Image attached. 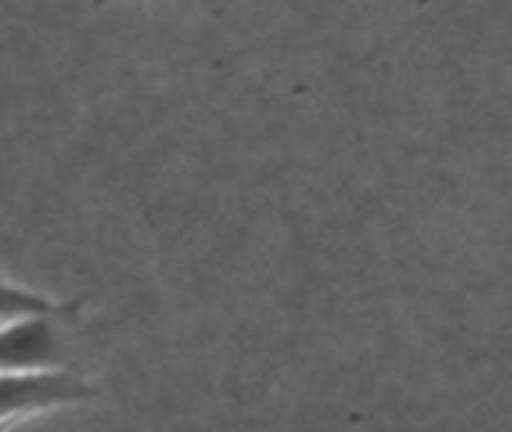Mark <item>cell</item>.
Segmentation results:
<instances>
[{"mask_svg": "<svg viewBox=\"0 0 512 432\" xmlns=\"http://www.w3.org/2000/svg\"><path fill=\"white\" fill-rule=\"evenodd\" d=\"M90 395L93 388L68 368L0 375V428H13L20 418L45 410L85 403Z\"/></svg>", "mask_w": 512, "mask_h": 432, "instance_id": "2", "label": "cell"}, {"mask_svg": "<svg viewBox=\"0 0 512 432\" xmlns=\"http://www.w3.org/2000/svg\"><path fill=\"white\" fill-rule=\"evenodd\" d=\"M73 305L60 303L53 313L30 315L0 328V375L63 370L68 360L65 323Z\"/></svg>", "mask_w": 512, "mask_h": 432, "instance_id": "1", "label": "cell"}, {"mask_svg": "<svg viewBox=\"0 0 512 432\" xmlns=\"http://www.w3.org/2000/svg\"><path fill=\"white\" fill-rule=\"evenodd\" d=\"M58 305L60 303H55L48 295L35 293V290L0 278V328L15 323V320L30 318V315L53 313Z\"/></svg>", "mask_w": 512, "mask_h": 432, "instance_id": "3", "label": "cell"}]
</instances>
